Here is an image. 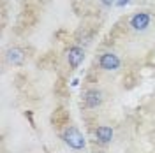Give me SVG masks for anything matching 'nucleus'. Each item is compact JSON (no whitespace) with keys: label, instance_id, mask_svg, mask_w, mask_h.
Wrapping results in <instances>:
<instances>
[{"label":"nucleus","instance_id":"1","mask_svg":"<svg viewBox=\"0 0 155 153\" xmlns=\"http://www.w3.org/2000/svg\"><path fill=\"white\" fill-rule=\"evenodd\" d=\"M64 139H65V143H67L72 150H83V148H85V137H83V134L78 130L76 127L65 129Z\"/></svg>","mask_w":155,"mask_h":153},{"label":"nucleus","instance_id":"2","mask_svg":"<svg viewBox=\"0 0 155 153\" xmlns=\"http://www.w3.org/2000/svg\"><path fill=\"white\" fill-rule=\"evenodd\" d=\"M99 63L104 70H116L120 67V58L116 57L115 53H104V55H101Z\"/></svg>","mask_w":155,"mask_h":153},{"label":"nucleus","instance_id":"3","mask_svg":"<svg viewBox=\"0 0 155 153\" xmlns=\"http://www.w3.org/2000/svg\"><path fill=\"white\" fill-rule=\"evenodd\" d=\"M148 25H150V14H146V12H137V14H134L130 18V27L134 30H137V32L146 30Z\"/></svg>","mask_w":155,"mask_h":153},{"label":"nucleus","instance_id":"4","mask_svg":"<svg viewBox=\"0 0 155 153\" xmlns=\"http://www.w3.org/2000/svg\"><path fill=\"white\" fill-rule=\"evenodd\" d=\"M83 58H85V51H83L81 48L74 46V48L69 49V53H67V62H69V65H71L72 69L79 67V63L83 62Z\"/></svg>","mask_w":155,"mask_h":153},{"label":"nucleus","instance_id":"5","mask_svg":"<svg viewBox=\"0 0 155 153\" xmlns=\"http://www.w3.org/2000/svg\"><path fill=\"white\" fill-rule=\"evenodd\" d=\"M95 135H97V139H99V143L101 144H109L111 143V139H113V130H111V127L101 125V127H97Z\"/></svg>","mask_w":155,"mask_h":153},{"label":"nucleus","instance_id":"6","mask_svg":"<svg viewBox=\"0 0 155 153\" xmlns=\"http://www.w3.org/2000/svg\"><path fill=\"white\" fill-rule=\"evenodd\" d=\"M7 60H9V63H12V65H21L25 62V51L19 49V48H11L7 51Z\"/></svg>","mask_w":155,"mask_h":153},{"label":"nucleus","instance_id":"7","mask_svg":"<svg viewBox=\"0 0 155 153\" xmlns=\"http://www.w3.org/2000/svg\"><path fill=\"white\" fill-rule=\"evenodd\" d=\"M101 102H102V97H101L99 90H88L85 93V104H87V107H97Z\"/></svg>","mask_w":155,"mask_h":153},{"label":"nucleus","instance_id":"8","mask_svg":"<svg viewBox=\"0 0 155 153\" xmlns=\"http://www.w3.org/2000/svg\"><path fill=\"white\" fill-rule=\"evenodd\" d=\"M101 2H102V4H104L106 7H111V5L115 4V0H101Z\"/></svg>","mask_w":155,"mask_h":153},{"label":"nucleus","instance_id":"9","mask_svg":"<svg viewBox=\"0 0 155 153\" xmlns=\"http://www.w3.org/2000/svg\"><path fill=\"white\" fill-rule=\"evenodd\" d=\"M127 4H129V0H118V5H120V7H124Z\"/></svg>","mask_w":155,"mask_h":153}]
</instances>
